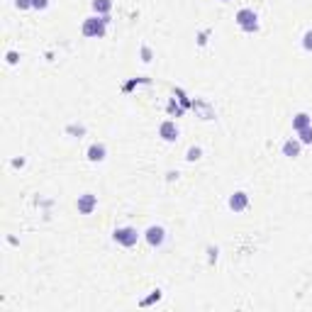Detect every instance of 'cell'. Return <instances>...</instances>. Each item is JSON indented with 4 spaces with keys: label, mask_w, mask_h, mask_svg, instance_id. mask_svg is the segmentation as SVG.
<instances>
[{
    "label": "cell",
    "mask_w": 312,
    "mask_h": 312,
    "mask_svg": "<svg viewBox=\"0 0 312 312\" xmlns=\"http://www.w3.org/2000/svg\"><path fill=\"white\" fill-rule=\"evenodd\" d=\"M108 22L110 17H103V15H93V17H85L83 20V37H88V39H103L105 37V32H108Z\"/></svg>",
    "instance_id": "6da1fadb"
},
{
    "label": "cell",
    "mask_w": 312,
    "mask_h": 312,
    "mask_svg": "<svg viewBox=\"0 0 312 312\" xmlns=\"http://www.w3.org/2000/svg\"><path fill=\"white\" fill-rule=\"evenodd\" d=\"M237 25H239V29H244V32H249V34H254V32H258V15L251 10V8H242L239 13H237Z\"/></svg>",
    "instance_id": "7a4b0ae2"
},
{
    "label": "cell",
    "mask_w": 312,
    "mask_h": 312,
    "mask_svg": "<svg viewBox=\"0 0 312 312\" xmlns=\"http://www.w3.org/2000/svg\"><path fill=\"white\" fill-rule=\"evenodd\" d=\"M112 239L120 246H124V249H132L139 242V232L135 227H117V230L112 232Z\"/></svg>",
    "instance_id": "3957f363"
},
{
    "label": "cell",
    "mask_w": 312,
    "mask_h": 312,
    "mask_svg": "<svg viewBox=\"0 0 312 312\" xmlns=\"http://www.w3.org/2000/svg\"><path fill=\"white\" fill-rule=\"evenodd\" d=\"M76 207H78L81 215H93V210L98 207V195H93V193H83V195H78Z\"/></svg>",
    "instance_id": "277c9868"
},
{
    "label": "cell",
    "mask_w": 312,
    "mask_h": 312,
    "mask_svg": "<svg viewBox=\"0 0 312 312\" xmlns=\"http://www.w3.org/2000/svg\"><path fill=\"white\" fill-rule=\"evenodd\" d=\"M144 239L149 242V246H161L166 242V230L161 225H151L149 230L144 232Z\"/></svg>",
    "instance_id": "5b68a950"
},
{
    "label": "cell",
    "mask_w": 312,
    "mask_h": 312,
    "mask_svg": "<svg viewBox=\"0 0 312 312\" xmlns=\"http://www.w3.org/2000/svg\"><path fill=\"white\" fill-rule=\"evenodd\" d=\"M246 207H249V195H246L244 190H237V193H232L230 210H234V212H244Z\"/></svg>",
    "instance_id": "8992f818"
},
{
    "label": "cell",
    "mask_w": 312,
    "mask_h": 312,
    "mask_svg": "<svg viewBox=\"0 0 312 312\" xmlns=\"http://www.w3.org/2000/svg\"><path fill=\"white\" fill-rule=\"evenodd\" d=\"M88 161H93V163H100V161H105V156H108V149H105V144H100V142H95V144H91L88 147Z\"/></svg>",
    "instance_id": "52a82bcc"
},
{
    "label": "cell",
    "mask_w": 312,
    "mask_h": 312,
    "mask_svg": "<svg viewBox=\"0 0 312 312\" xmlns=\"http://www.w3.org/2000/svg\"><path fill=\"white\" fill-rule=\"evenodd\" d=\"M159 135H161L163 142H176L178 139V127L173 120H166V122H161V127H159Z\"/></svg>",
    "instance_id": "ba28073f"
},
{
    "label": "cell",
    "mask_w": 312,
    "mask_h": 312,
    "mask_svg": "<svg viewBox=\"0 0 312 312\" xmlns=\"http://www.w3.org/2000/svg\"><path fill=\"white\" fill-rule=\"evenodd\" d=\"M300 139H288V142H283V156H288V159H295V156H300Z\"/></svg>",
    "instance_id": "9c48e42d"
},
{
    "label": "cell",
    "mask_w": 312,
    "mask_h": 312,
    "mask_svg": "<svg viewBox=\"0 0 312 312\" xmlns=\"http://www.w3.org/2000/svg\"><path fill=\"white\" fill-rule=\"evenodd\" d=\"M310 124H312V117L307 115V112H298V115L293 117V129H295V132L305 129V127H310Z\"/></svg>",
    "instance_id": "30bf717a"
},
{
    "label": "cell",
    "mask_w": 312,
    "mask_h": 312,
    "mask_svg": "<svg viewBox=\"0 0 312 312\" xmlns=\"http://www.w3.org/2000/svg\"><path fill=\"white\" fill-rule=\"evenodd\" d=\"M93 10H95V15L108 17V13L112 10V0H93Z\"/></svg>",
    "instance_id": "8fae6325"
},
{
    "label": "cell",
    "mask_w": 312,
    "mask_h": 312,
    "mask_svg": "<svg viewBox=\"0 0 312 312\" xmlns=\"http://www.w3.org/2000/svg\"><path fill=\"white\" fill-rule=\"evenodd\" d=\"M298 135H300V142H302V144H312V124L305 127V129H300Z\"/></svg>",
    "instance_id": "7c38bea8"
},
{
    "label": "cell",
    "mask_w": 312,
    "mask_h": 312,
    "mask_svg": "<svg viewBox=\"0 0 312 312\" xmlns=\"http://www.w3.org/2000/svg\"><path fill=\"white\" fill-rule=\"evenodd\" d=\"M200 156H203V149H200V147H190L188 154H186V159H188V161H198Z\"/></svg>",
    "instance_id": "4fadbf2b"
},
{
    "label": "cell",
    "mask_w": 312,
    "mask_h": 312,
    "mask_svg": "<svg viewBox=\"0 0 312 312\" xmlns=\"http://www.w3.org/2000/svg\"><path fill=\"white\" fill-rule=\"evenodd\" d=\"M156 300H161V290H154V293H151L149 298H147V300H142L139 305H142V307H149L151 302H156Z\"/></svg>",
    "instance_id": "5bb4252c"
},
{
    "label": "cell",
    "mask_w": 312,
    "mask_h": 312,
    "mask_svg": "<svg viewBox=\"0 0 312 312\" xmlns=\"http://www.w3.org/2000/svg\"><path fill=\"white\" fill-rule=\"evenodd\" d=\"M302 49H305V52H312V29H307V32L302 34Z\"/></svg>",
    "instance_id": "9a60e30c"
},
{
    "label": "cell",
    "mask_w": 312,
    "mask_h": 312,
    "mask_svg": "<svg viewBox=\"0 0 312 312\" xmlns=\"http://www.w3.org/2000/svg\"><path fill=\"white\" fill-rule=\"evenodd\" d=\"M32 8L34 10H47L49 8V0H32Z\"/></svg>",
    "instance_id": "2e32d148"
},
{
    "label": "cell",
    "mask_w": 312,
    "mask_h": 312,
    "mask_svg": "<svg viewBox=\"0 0 312 312\" xmlns=\"http://www.w3.org/2000/svg\"><path fill=\"white\" fill-rule=\"evenodd\" d=\"M151 56H154V54H151V49L147 47V44H144V47H142V61H144V64H149Z\"/></svg>",
    "instance_id": "e0dca14e"
},
{
    "label": "cell",
    "mask_w": 312,
    "mask_h": 312,
    "mask_svg": "<svg viewBox=\"0 0 312 312\" xmlns=\"http://www.w3.org/2000/svg\"><path fill=\"white\" fill-rule=\"evenodd\" d=\"M17 61H20V54H17V52H8V64H10V66H15Z\"/></svg>",
    "instance_id": "ac0fdd59"
},
{
    "label": "cell",
    "mask_w": 312,
    "mask_h": 312,
    "mask_svg": "<svg viewBox=\"0 0 312 312\" xmlns=\"http://www.w3.org/2000/svg\"><path fill=\"white\" fill-rule=\"evenodd\" d=\"M15 5H17L20 10H27V8H32V0H15Z\"/></svg>",
    "instance_id": "d6986e66"
},
{
    "label": "cell",
    "mask_w": 312,
    "mask_h": 312,
    "mask_svg": "<svg viewBox=\"0 0 312 312\" xmlns=\"http://www.w3.org/2000/svg\"><path fill=\"white\" fill-rule=\"evenodd\" d=\"M198 44H200V47H205V44H207V32H200V37H198Z\"/></svg>",
    "instance_id": "ffe728a7"
},
{
    "label": "cell",
    "mask_w": 312,
    "mask_h": 312,
    "mask_svg": "<svg viewBox=\"0 0 312 312\" xmlns=\"http://www.w3.org/2000/svg\"><path fill=\"white\" fill-rule=\"evenodd\" d=\"M13 166H15V168H17V166H25V159H15Z\"/></svg>",
    "instance_id": "44dd1931"
},
{
    "label": "cell",
    "mask_w": 312,
    "mask_h": 312,
    "mask_svg": "<svg viewBox=\"0 0 312 312\" xmlns=\"http://www.w3.org/2000/svg\"><path fill=\"white\" fill-rule=\"evenodd\" d=\"M219 3H230V0H219Z\"/></svg>",
    "instance_id": "7402d4cb"
}]
</instances>
